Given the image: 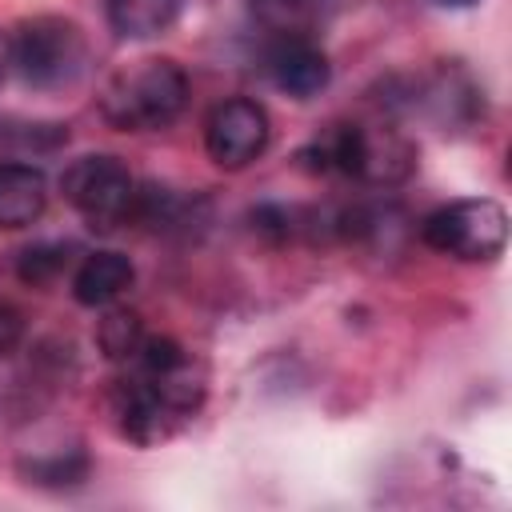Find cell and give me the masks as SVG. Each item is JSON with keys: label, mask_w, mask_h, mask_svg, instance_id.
Masks as SVG:
<instances>
[{"label": "cell", "mask_w": 512, "mask_h": 512, "mask_svg": "<svg viewBox=\"0 0 512 512\" xmlns=\"http://www.w3.org/2000/svg\"><path fill=\"white\" fill-rule=\"evenodd\" d=\"M204 404V372L192 356H184L172 368H140L128 364V376L116 388V420L120 432L140 444H164L172 440Z\"/></svg>", "instance_id": "1"}, {"label": "cell", "mask_w": 512, "mask_h": 512, "mask_svg": "<svg viewBox=\"0 0 512 512\" xmlns=\"http://www.w3.org/2000/svg\"><path fill=\"white\" fill-rule=\"evenodd\" d=\"M308 172H344L352 180L392 188L416 172V144L388 124H332L300 152Z\"/></svg>", "instance_id": "2"}, {"label": "cell", "mask_w": 512, "mask_h": 512, "mask_svg": "<svg viewBox=\"0 0 512 512\" xmlns=\"http://www.w3.org/2000/svg\"><path fill=\"white\" fill-rule=\"evenodd\" d=\"M188 108V76L176 60L148 56L116 72L100 92V116L120 132H160Z\"/></svg>", "instance_id": "3"}, {"label": "cell", "mask_w": 512, "mask_h": 512, "mask_svg": "<svg viewBox=\"0 0 512 512\" xmlns=\"http://www.w3.org/2000/svg\"><path fill=\"white\" fill-rule=\"evenodd\" d=\"M12 36V68L32 88H68L88 72V40L64 16H36L16 24Z\"/></svg>", "instance_id": "4"}, {"label": "cell", "mask_w": 512, "mask_h": 512, "mask_svg": "<svg viewBox=\"0 0 512 512\" xmlns=\"http://www.w3.org/2000/svg\"><path fill=\"white\" fill-rule=\"evenodd\" d=\"M420 240L452 260L488 264L508 244V212L504 204L480 196V200H452L420 220Z\"/></svg>", "instance_id": "5"}, {"label": "cell", "mask_w": 512, "mask_h": 512, "mask_svg": "<svg viewBox=\"0 0 512 512\" xmlns=\"http://www.w3.org/2000/svg\"><path fill=\"white\" fill-rule=\"evenodd\" d=\"M60 192L92 228H116L132 216L136 180L120 156L96 152V156H80L64 168Z\"/></svg>", "instance_id": "6"}, {"label": "cell", "mask_w": 512, "mask_h": 512, "mask_svg": "<svg viewBox=\"0 0 512 512\" xmlns=\"http://www.w3.org/2000/svg\"><path fill=\"white\" fill-rule=\"evenodd\" d=\"M268 136H272L268 112L252 96H228L204 120V148H208L212 164H220L228 172L248 168L256 156H264Z\"/></svg>", "instance_id": "7"}, {"label": "cell", "mask_w": 512, "mask_h": 512, "mask_svg": "<svg viewBox=\"0 0 512 512\" xmlns=\"http://www.w3.org/2000/svg\"><path fill=\"white\" fill-rule=\"evenodd\" d=\"M264 68L272 76V84L296 100H312L328 88L332 80V64L328 56L300 32H280L268 48H264Z\"/></svg>", "instance_id": "8"}, {"label": "cell", "mask_w": 512, "mask_h": 512, "mask_svg": "<svg viewBox=\"0 0 512 512\" xmlns=\"http://www.w3.org/2000/svg\"><path fill=\"white\" fill-rule=\"evenodd\" d=\"M44 204H48V180L40 168L20 160L0 164V228L4 232L36 224L44 216Z\"/></svg>", "instance_id": "9"}, {"label": "cell", "mask_w": 512, "mask_h": 512, "mask_svg": "<svg viewBox=\"0 0 512 512\" xmlns=\"http://www.w3.org/2000/svg\"><path fill=\"white\" fill-rule=\"evenodd\" d=\"M136 280V268L124 252H92L72 276V296L84 308H108L116 296H124Z\"/></svg>", "instance_id": "10"}, {"label": "cell", "mask_w": 512, "mask_h": 512, "mask_svg": "<svg viewBox=\"0 0 512 512\" xmlns=\"http://www.w3.org/2000/svg\"><path fill=\"white\" fill-rule=\"evenodd\" d=\"M108 28L120 40H152L180 16V0H104Z\"/></svg>", "instance_id": "11"}, {"label": "cell", "mask_w": 512, "mask_h": 512, "mask_svg": "<svg viewBox=\"0 0 512 512\" xmlns=\"http://www.w3.org/2000/svg\"><path fill=\"white\" fill-rule=\"evenodd\" d=\"M144 336H148V332H144V324H140V316H136L132 308H112V312L96 324V344H100V352H104L108 360H132Z\"/></svg>", "instance_id": "12"}, {"label": "cell", "mask_w": 512, "mask_h": 512, "mask_svg": "<svg viewBox=\"0 0 512 512\" xmlns=\"http://www.w3.org/2000/svg\"><path fill=\"white\" fill-rule=\"evenodd\" d=\"M64 264H68V244H32V248L20 252L16 276H20L24 284L40 288V284H52V280L64 272Z\"/></svg>", "instance_id": "13"}, {"label": "cell", "mask_w": 512, "mask_h": 512, "mask_svg": "<svg viewBox=\"0 0 512 512\" xmlns=\"http://www.w3.org/2000/svg\"><path fill=\"white\" fill-rule=\"evenodd\" d=\"M32 476V484H48V488H68V484H80L88 476V456L84 452H72V456H52V460H36L24 468Z\"/></svg>", "instance_id": "14"}, {"label": "cell", "mask_w": 512, "mask_h": 512, "mask_svg": "<svg viewBox=\"0 0 512 512\" xmlns=\"http://www.w3.org/2000/svg\"><path fill=\"white\" fill-rule=\"evenodd\" d=\"M24 324H20V312L12 304H0V352H8L16 340H20Z\"/></svg>", "instance_id": "15"}, {"label": "cell", "mask_w": 512, "mask_h": 512, "mask_svg": "<svg viewBox=\"0 0 512 512\" xmlns=\"http://www.w3.org/2000/svg\"><path fill=\"white\" fill-rule=\"evenodd\" d=\"M8 68H12V36L0 32V80L8 76Z\"/></svg>", "instance_id": "16"}, {"label": "cell", "mask_w": 512, "mask_h": 512, "mask_svg": "<svg viewBox=\"0 0 512 512\" xmlns=\"http://www.w3.org/2000/svg\"><path fill=\"white\" fill-rule=\"evenodd\" d=\"M440 4H448V8H472L476 0H440Z\"/></svg>", "instance_id": "17"}, {"label": "cell", "mask_w": 512, "mask_h": 512, "mask_svg": "<svg viewBox=\"0 0 512 512\" xmlns=\"http://www.w3.org/2000/svg\"><path fill=\"white\" fill-rule=\"evenodd\" d=\"M284 4H312V0H284Z\"/></svg>", "instance_id": "18"}]
</instances>
